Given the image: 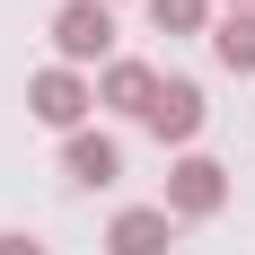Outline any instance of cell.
I'll list each match as a JSON object with an SVG mask.
<instances>
[{
  "label": "cell",
  "mask_w": 255,
  "mask_h": 255,
  "mask_svg": "<svg viewBox=\"0 0 255 255\" xmlns=\"http://www.w3.org/2000/svg\"><path fill=\"white\" fill-rule=\"evenodd\" d=\"M88 106H97V88H88L79 71H62V62L26 79V115H35V124H53V132H79V115H88Z\"/></svg>",
  "instance_id": "cell-3"
},
{
  "label": "cell",
  "mask_w": 255,
  "mask_h": 255,
  "mask_svg": "<svg viewBox=\"0 0 255 255\" xmlns=\"http://www.w3.org/2000/svg\"><path fill=\"white\" fill-rule=\"evenodd\" d=\"M62 176L88 185V194H106V185L124 176V150H115L106 132H71V141H62Z\"/></svg>",
  "instance_id": "cell-6"
},
{
  "label": "cell",
  "mask_w": 255,
  "mask_h": 255,
  "mask_svg": "<svg viewBox=\"0 0 255 255\" xmlns=\"http://www.w3.org/2000/svg\"><path fill=\"white\" fill-rule=\"evenodd\" d=\"M229 203V167H220V158H203V150H185L176 167H167V220H211V211Z\"/></svg>",
  "instance_id": "cell-2"
},
{
  "label": "cell",
  "mask_w": 255,
  "mask_h": 255,
  "mask_svg": "<svg viewBox=\"0 0 255 255\" xmlns=\"http://www.w3.org/2000/svg\"><path fill=\"white\" fill-rule=\"evenodd\" d=\"M167 247H176L167 203H132V211H115V229H106V255H167Z\"/></svg>",
  "instance_id": "cell-5"
},
{
  "label": "cell",
  "mask_w": 255,
  "mask_h": 255,
  "mask_svg": "<svg viewBox=\"0 0 255 255\" xmlns=\"http://www.w3.org/2000/svg\"><path fill=\"white\" fill-rule=\"evenodd\" d=\"M106 9H115V0H106Z\"/></svg>",
  "instance_id": "cell-12"
},
{
  "label": "cell",
  "mask_w": 255,
  "mask_h": 255,
  "mask_svg": "<svg viewBox=\"0 0 255 255\" xmlns=\"http://www.w3.org/2000/svg\"><path fill=\"white\" fill-rule=\"evenodd\" d=\"M0 255H44V238H26V229H0Z\"/></svg>",
  "instance_id": "cell-10"
},
{
  "label": "cell",
  "mask_w": 255,
  "mask_h": 255,
  "mask_svg": "<svg viewBox=\"0 0 255 255\" xmlns=\"http://www.w3.org/2000/svg\"><path fill=\"white\" fill-rule=\"evenodd\" d=\"M150 26H158V35H203V26H211V0H150Z\"/></svg>",
  "instance_id": "cell-9"
},
{
  "label": "cell",
  "mask_w": 255,
  "mask_h": 255,
  "mask_svg": "<svg viewBox=\"0 0 255 255\" xmlns=\"http://www.w3.org/2000/svg\"><path fill=\"white\" fill-rule=\"evenodd\" d=\"M203 115H211V106H203V88H194V79H158V97H150V115H141V124H150L158 141H176V150H185V141L203 132Z\"/></svg>",
  "instance_id": "cell-4"
},
{
  "label": "cell",
  "mask_w": 255,
  "mask_h": 255,
  "mask_svg": "<svg viewBox=\"0 0 255 255\" xmlns=\"http://www.w3.org/2000/svg\"><path fill=\"white\" fill-rule=\"evenodd\" d=\"M53 53H62V71L106 62V53H115V9H106V0H62V9H53Z\"/></svg>",
  "instance_id": "cell-1"
},
{
  "label": "cell",
  "mask_w": 255,
  "mask_h": 255,
  "mask_svg": "<svg viewBox=\"0 0 255 255\" xmlns=\"http://www.w3.org/2000/svg\"><path fill=\"white\" fill-rule=\"evenodd\" d=\"M150 97H158L150 62H106L97 71V106H115V115H150Z\"/></svg>",
  "instance_id": "cell-7"
},
{
  "label": "cell",
  "mask_w": 255,
  "mask_h": 255,
  "mask_svg": "<svg viewBox=\"0 0 255 255\" xmlns=\"http://www.w3.org/2000/svg\"><path fill=\"white\" fill-rule=\"evenodd\" d=\"M211 62H220V71H238V79L255 71V9H229V18H211Z\"/></svg>",
  "instance_id": "cell-8"
},
{
  "label": "cell",
  "mask_w": 255,
  "mask_h": 255,
  "mask_svg": "<svg viewBox=\"0 0 255 255\" xmlns=\"http://www.w3.org/2000/svg\"><path fill=\"white\" fill-rule=\"evenodd\" d=\"M229 9H247V0H229Z\"/></svg>",
  "instance_id": "cell-11"
}]
</instances>
